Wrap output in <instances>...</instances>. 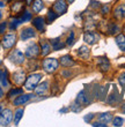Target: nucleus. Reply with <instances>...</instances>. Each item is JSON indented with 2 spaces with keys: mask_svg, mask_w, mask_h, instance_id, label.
Listing matches in <instances>:
<instances>
[{
  "mask_svg": "<svg viewBox=\"0 0 125 127\" xmlns=\"http://www.w3.org/2000/svg\"><path fill=\"white\" fill-rule=\"evenodd\" d=\"M15 42H16V36L13 35V33H9V35H7V36L3 37L2 46L5 47V49H10V47L15 44Z\"/></svg>",
  "mask_w": 125,
  "mask_h": 127,
  "instance_id": "nucleus-6",
  "label": "nucleus"
},
{
  "mask_svg": "<svg viewBox=\"0 0 125 127\" xmlns=\"http://www.w3.org/2000/svg\"><path fill=\"white\" fill-rule=\"evenodd\" d=\"M1 17H2V14H1V10H0V20H1Z\"/></svg>",
  "mask_w": 125,
  "mask_h": 127,
  "instance_id": "nucleus-44",
  "label": "nucleus"
},
{
  "mask_svg": "<svg viewBox=\"0 0 125 127\" xmlns=\"http://www.w3.org/2000/svg\"><path fill=\"white\" fill-rule=\"evenodd\" d=\"M57 16H58V14L56 13V12H53L52 9H50L49 12H47V22H49V23H51L53 20H56V19H57Z\"/></svg>",
  "mask_w": 125,
  "mask_h": 127,
  "instance_id": "nucleus-25",
  "label": "nucleus"
},
{
  "mask_svg": "<svg viewBox=\"0 0 125 127\" xmlns=\"http://www.w3.org/2000/svg\"><path fill=\"white\" fill-rule=\"evenodd\" d=\"M60 64L64 67H72L74 65V60H72V58L70 56H64L60 58Z\"/></svg>",
  "mask_w": 125,
  "mask_h": 127,
  "instance_id": "nucleus-15",
  "label": "nucleus"
},
{
  "mask_svg": "<svg viewBox=\"0 0 125 127\" xmlns=\"http://www.w3.org/2000/svg\"><path fill=\"white\" fill-rule=\"evenodd\" d=\"M83 39H84V42H86V43L93 45V44H95L98 40V36L95 32H93V31H87V32L84 33Z\"/></svg>",
  "mask_w": 125,
  "mask_h": 127,
  "instance_id": "nucleus-8",
  "label": "nucleus"
},
{
  "mask_svg": "<svg viewBox=\"0 0 125 127\" xmlns=\"http://www.w3.org/2000/svg\"><path fill=\"white\" fill-rule=\"evenodd\" d=\"M42 8H43V1L42 0H35L34 3H33V9L38 13V12H41Z\"/></svg>",
  "mask_w": 125,
  "mask_h": 127,
  "instance_id": "nucleus-22",
  "label": "nucleus"
},
{
  "mask_svg": "<svg viewBox=\"0 0 125 127\" xmlns=\"http://www.w3.org/2000/svg\"><path fill=\"white\" fill-rule=\"evenodd\" d=\"M43 68L47 73H53L58 68V60L53 58H47L43 61Z\"/></svg>",
  "mask_w": 125,
  "mask_h": 127,
  "instance_id": "nucleus-2",
  "label": "nucleus"
},
{
  "mask_svg": "<svg viewBox=\"0 0 125 127\" xmlns=\"http://www.w3.org/2000/svg\"><path fill=\"white\" fill-rule=\"evenodd\" d=\"M66 111H67V109H61L60 112H66Z\"/></svg>",
  "mask_w": 125,
  "mask_h": 127,
  "instance_id": "nucleus-40",
  "label": "nucleus"
},
{
  "mask_svg": "<svg viewBox=\"0 0 125 127\" xmlns=\"http://www.w3.org/2000/svg\"><path fill=\"white\" fill-rule=\"evenodd\" d=\"M93 118H94V114H93V113H89L88 116H86L83 119H84V121H86V123H89V121H90Z\"/></svg>",
  "mask_w": 125,
  "mask_h": 127,
  "instance_id": "nucleus-34",
  "label": "nucleus"
},
{
  "mask_svg": "<svg viewBox=\"0 0 125 127\" xmlns=\"http://www.w3.org/2000/svg\"><path fill=\"white\" fill-rule=\"evenodd\" d=\"M116 43L118 45V47L121 49V51H125V36L124 35H118L116 37Z\"/></svg>",
  "mask_w": 125,
  "mask_h": 127,
  "instance_id": "nucleus-19",
  "label": "nucleus"
},
{
  "mask_svg": "<svg viewBox=\"0 0 125 127\" xmlns=\"http://www.w3.org/2000/svg\"><path fill=\"white\" fill-rule=\"evenodd\" d=\"M6 26H7V24L5 23V22L0 24V33H2L3 31H5V29H6Z\"/></svg>",
  "mask_w": 125,
  "mask_h": 127,
  "instance_id": "nucleus-35",
  "label": "nucleus"
},
{
  "mask_svg": "<svg viewBox=\"0 0 125 127\" xmlns=\"http://www.w3.org/2000/svg\"><path fill=\"white\" fill-rule=\"evenodd\" d=\"M23 109H17L16 112H15V116H14V124L15 125H19V123H20L21 118H22V116H23Z\"/></svg>",
  "mask_w": 125,
  "mask_h": 127,
  "instance_id": "nucleus-20",
  "label": "nucleus"
},
{
  "mask_svg": "<svg viewBox=\"0 0 125 127\" xmlns=\"http://www.w3.org/2000/svg\"><path fill=\"white\" fill-rule=\"evenodd\" d=\"M24 77H26V74H24V72L20 70V72H16V73H14L13 80H14V82H15L16 84H21V83H22V82L24 81Z\"/></svg>",
  "mask_w": 125,
  "mask_h": 127,
  "instance_id": "nucleus-13",
  "label": "nucleus"
},
{
  "mask_svg": "<svg viewBox=\"0 0 125 127\" xmlns=\"http://www.w3.org/2000/svg\"><path fill=\"white\" fill-rule=\"evenodd\" d=\"M27 1H28V2H30V1H31V0H27Z\"/></svg>",
  "mask_w": 125,
  "mask_h": 127,
  "instance_id": "nucleus-45",
  "label": "nucleus"
},
{
  "mask_svg": "<svg viewBox=\"0 0 125 127\" xmlns=\"http://www.w3.org/2000/svg\"><path fill=\"white\" fill-rule=\"evenodd\" d=\"M123 123H124V120H123V118H121V117H116V118H114V120H112V125H114V126H122Z\"/></svg>",
  "mask_w": 125,
  "mask_h": 127,
  "instance_id": "nucleus-29",
  "label": "nucleus"
},
{
  "mask_svg": "<svg viewBox=\"0 0 125 127\" xmlns=\"http://www.w3.org/2000/svg\"><path fill=\"white\" fill-rule=\"evenodd\" d=\"M78 53H79V56H81L82 58H86V59L89 57V50H88L86 46H81V47H80Z\"/></svg>",
  "mask_w": 125,
  "mask_h": 127,
  "instance_id": "nucleus-24",
  "label": "nucleus"
},
{
  "mask_svg": "<svg viewBox=\"0 0 125 127\" xmlns=\"http://www.w3.org/2000/svg\"><path fill=\"white\" fill-rule=\"evenodd\" d=\"M53 9L57 12L58 14H65L66 10H67V3L65 2V0H57L54 2V6H53Z\"/></svg>",
  "mask_w": 125,
  "mask_h": 127,
  "instance_id": "nucleus-7",
  "label": "nucleus"
},
{
  "mask_svg": "<svg viewBox=\"0 0 125 127\" xmlns=\"http://www.w3.org/2000/svg\"><path fill=\"white\" fill-rule=\"evenodd\" d=\"M124 31H125V28H124Z\"/></svg>",
  "mask_w": 125,
  "mask_h": 127,
  "instance_id": "nucleus-46",
  "label": "nucleus"
},
{
  "mask_svg": "<svg viewBox=\"0 0 125 127\" xmlns=\"http://www.w3.org/2000/svg\"><path fill=\"white\" fill-rule=\"evenodd\" d=\"M119 83L122 84V87L125 88V73H123L121 76H119Z\"/></svg>",
  "mask_w": 125,
  "mask_h": 127,
  "instance_id": "nucleus-33",
  "label": "nucleus"
},
{
  "mask_svg": "<svg viewBox=\"0 0 125 127\" xmlns=\"http://www.w3.org/2000/svg\"><path fill=\"white\" fill-rule=\"evenodd\" d=\"M115 17L118 19V20L125 19V3L119 5V6L115 9Z\"/></svg>",
  "mask_w": 125,
  "mask_h": 127,
  "instance_id": "nucleus-11",
  "label": "nucleus"
},
{
  "mask_svg": "<svg viewBox=\"0 0 125 127\" xmlns=\"http://www.w3.org/2000/svg\"><path fill=\"white\" fill-rule=\"evenodd\" d=\"M118 30H119V28L117 27L116 24H110V27H109V31H110V33H116Z\"/></svg>",
  "mask_w": 125,
  "mask_h": 127,
  "instance_id": "nucleus-32",
  "label": "nucleus"
},
{
  "mask_svg": "<svg viewBox=\"0 0 125 127\" xmlns=\"http://www.w3.org/2000/svg\"><path fill=\"white\" fill-rule=\"evenodd\" d=\"M9 60L13 64L21 65V64L24 61V56L20 50H14L13 52L9 54Z\"/></svg>",
  "mask_w": 125,
  "mask_h": 127,
  "instance_id": "nucleus-3",
  "label": "nucleus"
},
{
  "mask_svg": "<svg viewBox=\"0 0 125 127\" xmlns=\"http://www.w3.org/2000/svg\"><path fill=\"white\" fill-rule=\"evenodd\" d=\"M12 118H13V114H12V111L10 110H3L0 114V125L2 126H7V125L10 124L12 121Z\"/></svg>",
  "mask_w": 125,
  "mask_h": 127,
  "instance_id": "nucleus-4",
  "label": "nucleus"
},
{
  "mask_svg": "<svg viewBox=\"0 0 125 127\" xmlns=\"http://www.w3.org/2000/svg\"><path fill=\"white\" fill-rule=\"evenodd\" d=\"M2 96H3V91L1 89V87H0V97H2Z\"/></svg>",
  "mask_w": 125,
  "mask_h": 127,
  "instance_id": "nucleus-38",
  "label": "nucleus"
},
{
  "mask_svg": "<svg viewBox=\"0 0 125 127\" xmlns=\"http://www.w3.org/2000/svg\"><path fill=\"white\" fill-rule=\"evenodd\" d=\"M47 86H49L47 82H43V83H41L38 87L35 88V94L36 95H43L44 93L47 90Z\"/></svg>",
  "mask_w": 125,
  "mask_h": 127,
  "instance_id": "nucleus-18",
  "label": "nucleus"
},
{
  "mask_svg": "<svg viewBox=\"0 0 125 127\" xmlns=\"http://www.w3.org/2000/svg\"><path fill=\"white\" fill-rule=\"evenodd\" d=\"M41 46H42V54L43 56H47L51 52V46L46 40H44V39L41 40Z\"/></svg>",
  "mask_w": 125,
  "mask_h": 127,
  "instance_id": "nucleus-17",
  "label": "nucleus"
},
{
  "mask_svg": "<svg viewBox=\"0 0 125 127\" xmlns=\"http://www.w3.org/2000/svg\"><path fill=\"white\" fill-rule=\"evenodd\" d=\"M122 112L125 114V104H124V105H123V106H122Z\"/></svg>",
  "mask_w": 125,
  "mask_h": 127,
  "instance_id": "nucleus-39",
  "label": "nucleus"
},
{
  "mask_svg": "<svg viewBox=\"0 0 125 127\" xmlns=\"http://www.w3.org/2000/svg\"><path fill=\"white\" fill-rule=\"evenodd\" d=\"M73 43H74V32L72 31V32L70 33V36H68L66 44H67L68 46H71V45H73Z\"/></svg>",
  "mask_w": 125,
  "mask_h": 127,
  "instance_id": "nucleus-31",
  "label": "nucleus"
},
{
  "mask_svg": "<svg viewBox=\"0 0 125 127\" xmlns=\"http://www.w3.org/2000/svg\"><path fill=\"white\" fill-rule=\"evenodd\" d=\"M22 7H23L22 2H14L13 6H12V10H13L14 13H17V12H19V10H20Z\"/></svg>",
  "mask_w": 125,
  "mask_h": 127,
  "instance_id": "nucleus-28",
  "label": "nucleus"
},
{
  "mask_svg": "<svg viewBox=\"0 0 125 127\" xmlns=\"http://www.w3.org/2000/svg\"><path fill=\"white\" fill-rule=\"evenodd\" d=\"M42 79V74H31L30 76H28L26 83H24V87L27 90H35L36 86L38 84V82L41 81Z\"/></svg>",
  "mask_w": 125,
  "mask_h": 127,
  "instance_id": "nucleus-1",
  "label": "nucleus"
},
{
  "mask_svg": "<svg viewBox=\"0 0 125 127\" xmlns=\"http://www.w3.org/2000/svg\"><path fill=\"white\" fill-rule=\"evenodd\" d=\"M97 65H98V68H100L102 72H107V70H109V68H110V63H109V60L105 57L97 58Z\"/></svg>",
  "mask_w": 125,
  "mask_h": 127,
  "instance_id": "nucleus-9",
  "label": "nucleus"
},
{
  "mask_svg": "<svg viewBox=\"0 0 125 127\" xmlns=\"http://www.w3.org/2000/svg\"><path fill=\"white\" fill-rule=\"evenodd\" d=\"M109 10V6H104L103 8H102V12H103V14H107Z\"/></svg>",
  "mask_w": 125,
  "mask_h": 127,
  "instance_id": "nucleus-37",
  "label": "nucleus"
},
{
  "mask_svg": "<svg viewBox=\"0 0 125 127\" xmlns=\"http://www.w3.org/2000/svg\"><path fill=\"white\" fill-rule=\"evenodd\" d=\"M38 53H40V47L35 43H31L26 49V57L27 58H34L36 56H38Z\"/></svg>",
  "mask_w": 125,
  "mask_h": 127,
  "instance_id": "nucleus-5",
  "label": "nucleus"
},
{
  "mask_svg": "<svg viewBox=\"0 0 125 127\" xmlns=\"http://www.w3.org/2000/svg\"><path fill=\"white\" fill-rule=\"evenodd\" d=\"M3 6H5V5H3V3L1 2V1H0V7H3Z\"/></svg>",
  "mask_w": 125,
  "mask_h": 127,
  "instance_id": "nucleus-42",
  "label": "nucleus"
},
{
  "mask_svg": "<svg viewBox=\"0 0 125 127\" xmlns=\"http://www.w3.org/2000/svg\"><path fill=\"white\" fill-rule=\"evenodd\" d=\"M21 19V22H28V21L31 20V13H29V12H23V15L20 17Z\"/></svg>",
  "mask_w": 125,
  "mask_h": 127,
  "instance_id": "nucleus-27",
  "label": "nucleus"
},
{
  "mask_svg": "<svg viewBox=\"0 0 125 127\" xmlns=\"http://www.w3.org/2000/svg\"><path fill=\"white\" fill-rule=\"evenodd\" d=\"M67 1H68V2H70V3H72V2H73V1H74V0H67Z\"/></svg>",
  "mask_w": 125,
  "mask_h": 127,
  "instance_id": "nucleus-43",
  "label": "nucleus"
},
{
  "mask_svg": "<svg viewBox=\"0 0 125 127\" xmlns=\"http://www.w3.org/2000/svg\"><path fill=\"white\" fill-rule=\"evenodd\" d=\"M33 37H35V31L33 28H26L21 31V39L22 40H27Z\"/></svg>",
  "mask_w": 125,
  "mask_h": 127,
  "instance_id": "nucleus-10",
  "label": "nucleus"
},
{
  "mask_svg": "<svg viewBox=\"0 0 125 127\" xmlns=\"http://www.w3.org/2000/svg\"><path fill=\"white\" fill-rule=\"evenodd\" d=\"M33 23H34L35 28H36L38 31H43L44 30V19L42 16L36 17V19L33 21Z\"/></svg>",
  "mask_w": 125,
  "mask_h": 127,
  "instance_id": "nucleus-14",
  "label": "nucleus"
},
{
  "mask_svg": "<svg viewBox=\"0 0 125 127\" xmlns=\"http://www.w3.org/2000/svg\"><path fill=\"white\" fill-rule=\"evenodd\" d=\"M22 94V89H13L8 93V97H13V96H16V95H21Z\"/></svg>",
  "mask_w": 125,
  "mask_h": 127,
  "instance_id": "nucleus-30",
  "label": "nucleus"
},
{
  "mask_svg": "<svg viewBox=\"0 0 125 127\" xmlns=\"http://www.w3.org/2000/svg\"><path fill=\"white\" fill-rule=\"evenodd\" d=\"M75 102H77L78 104H80V105H83V106H86L87 104H89V100H88L87 96H86V94H84V91L79 93V95H78V97H77Z\"/></svg>",
  "mask_w": 125,
  "mask_h": 127,
  "instance_id": "nucleus-12",
  "label": "nucleus"
},
{
  "mask_svg": "<svg viewBox=\"0 0 125 127\" xmlns=\"http://www.w3.org/2000/svg\"><path fill=\"white\" fill-rule=\"evenodd\" d=\"M93 126H95V127H98V126H101V127H104V126H107V124H104V123H94L93 124Z\"/></svg>",
  "mask_w": 125,
  "mask_h": 127,
  "instance_id": "nucleus-36",
  "label": "nucleus"
},
{
  "mask_svg": "<svg viewBox=\"0 0 125 127\" xmlns=\"http://www.w3.org/2000/svg\"><path fill=\"white\" fill-rule=\"evenodd\" d=\"M30 98H31V95H21V96H19L16 99L14 100V104L15 105H22L26 102H28Z\"/></svg>",
  "mask_w": 125,
  "mask_h": 127,
  "instance_id": "nucleus-16",
  "label": "nucleus"
},
{
  "mask_svg": "<svg viewBox=\"0 0 125 127\" xmlns=\"http://www.w3.org/2000/svg\"><path fill=\"white\" fill-rule=\"evenodd\" d=\"M1 112H2V106L0 105V114H1Z\"/></svg>",
  "mask_w": 125,
  "mask_h": 127,
  "instance_id": "nucleus-41",
  "label": "nucleus"
},
{
  "mask_svg": "<svg viewBox=\"0 0 125 127\" xmlns=\"http://www.w3.org/2000/svg\"><path fill=\"white\" fill-rule=\"evenodd\" d=\"M20 23H22V22H21V19H13V20L10 21L9 28L12 29V30H14V29H16L17 26H19Z\"/></svg>",
  "mask_w": 125,
  "mask_h": 127,
  "instance_id": "nucleus-26",
  "label": "nucleus"
},
{
  "mask_svg": "<svg viewBox=\"0 0 125 127\" xmlns=\"http://www.w3.org/2000/svg\"><path fill=\"white\" fill-rule=\"evenodd\" d=\"M51 43H52V45H53V50H56V51L60 50V49H63V47H64V44L61 43L59 38L52 39V40H51Z\"/></svg>",
  "mask_w": 125,
  "mask_h": 127,
  "instance_id": "nucleus-23",
  "label": "nucleus"
},
{
  "mask_svg": "<svg viewBox=\"0 0 125 127\" xmlns=\"http://www.w3.org/2000/svg\"><path fill=\"white\" fill-rule=\"evenodd\" d=\"M111 119H112V116L110 113H108V112H107V113H102L101 116L98 117V120L101 121V123H104V124H108Z\"/></svg>",
  "mask_w": 125,
  "mask_h": 127,
  "instance_id": "nucleus-21",
  "label": "nucleus"
}]
</instances>
